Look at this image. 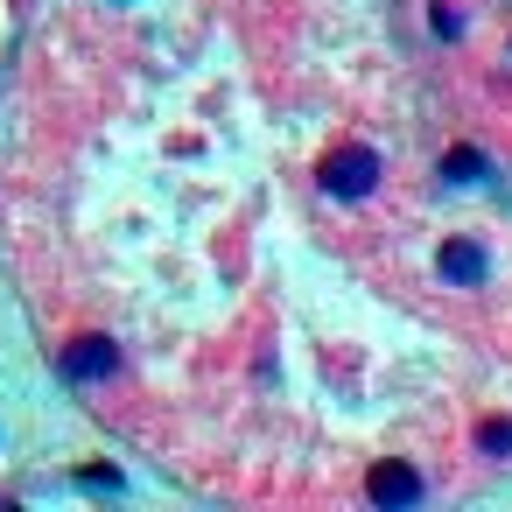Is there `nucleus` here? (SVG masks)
Listing matches in <instances>:
<instances>
[{"label": "nucleus", "instance_id": "20e7f679", "mask_svg": "<svg viewBox=\"0 0 512 512\" xmlns=\"http://www.w3.org/2000/svg\"><path fill=\"white\" fill-rule=\"evenodd\" d=\"M113 372H120V344H106V337L64 344V379H113Z\"/></svg>", "mask_w": 512, "mask_h": 512}, {"label": "nucleus", "instance_id": "423d86ee", "mask_svg": "<svg viewBox=\"0 0 512 512\" xmlns=\"http://www.w3.org/2000/svg\"><path fill=\"white\" fill-rule=\"evenodd\" d=\"M477 449L484 456H512V421H484L477 428Z\"/></svg>", "mask_w": 512, "mask_h": 512}, {"label": "nucleus", "instance_id": "f257e3e1", "mask_svg": "<svg viewBox=\"0 0 512 512\" xmlns=\"http://www.w3.org/2000/svg\"><path fill=\"white\" fill-rule=\"evenodd\" d=\"M316 190H323V197H337V204L372 197V190H379V155H372V148H358V141L330 148V155H323V169H316Z\"/></svg>", "mask_w": 512, "mask_h": 512}, {"label": "nucleus", "instance_id": "7ed1b4c3", "mask_svg": "<svg viewBox=\"0 0 512 512\" xmlns=\"http://www.w3.org/2000/svg\"><path fill=\"white\" fill-rule=\"evenodd\" d=\"M435 274H442L449 288H484L491 260H484V246H477V239H449V246L435 253Z\"/></svg>", "mask_w": 512, "mask_h": 512}, {"label": "nucleus", "instance_id": "f03ea898", "mask_svg": "<svg viewBox=\"0 0 512 512\" xmlns=\"http://www.w3.org/2000/svg\"><path fill=\"white\" fill-rule=\"evenodd\" d=\"M365 498H372V505H414V498H421V470L400 463V456H386V463H372Z\"/></svg>", "mask_w": 512, "mask_h": 512}, {"label": "nucleus", "instance_id": "39448f33", "mask_svg": "<svg viewBox=\"0 0 512 512\" xmlns=\"http://www.w3.org/2000/svg\"><path fill=\"white\" fill-rule=\"evenodd\" d=\"M442 176H449V183H484V155H477V148H449V155H442Z\"/></svg>", "mask_w": 512, "mask_h": 512}]
</instances>
